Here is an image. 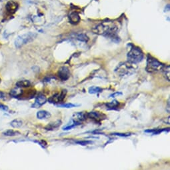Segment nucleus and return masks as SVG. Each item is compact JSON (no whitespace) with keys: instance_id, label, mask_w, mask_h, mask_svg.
Here are the masks:
<instances>
[{"instance_id":"1","label":"nucleus","mask_w":170,"mask_h":170,"mask_svg":"<svg viewBox=\"0 0 170 170\" xmlns=\"http://www.w3.org/2000/svg\"><path fill=\"white\" fill-rule=\"evenodd\" d=\"M118 29L119 26L117 23L114 22H106L95 26L92 29V31L95 34L113 38L115 36Z\"/></svg>"},{"instance_id":"2","label":"nucleus","mask_w":170,"mask_h":170,"mask_svg":"<svg viewBox=\"0 0 170 170\" xmlns=\"http://www.w3.org/2000/svg\"><path fill=\"white\" fill-rule=\"evenodd\" d=\"M144 58V55L142 49L136 46H133L127 55V61L133 64L141 62Z\"/></svg>"},{"instance_id":"3","label":"nucleus","mask_w":170,"mask_h":170,"mask_svg":"<svg viewBox=\"0 0 170 170\" xmlns=\"http://www.w3.org/2000/svg\"><path fill=\"white\" fill-rule=\"evenodd\" d=\"M37 34L34 32H28L19 35L15 40V46L17 48H20L21 47L28 44L36 38Z\"/></svg>"},{"instance_id":"4","label":"nucleus","mask_w":170,"mask_h":170,"mask_svg":"<svg viewBox=\"0 0 170 170\" xmlns=\"http://www.w3.org/2000/svg\"><path fill=\"white\" fill-rule=\"evenodd\" d=\"M164 65L161 63L154 57L149 54L147 58V64H146L145 70L149 73H155L157 72L162 70Z\"/></svg>"},{"instance_id":"5","label":"nucleus","mask_w":170,"mask_h":170,"mask_svg":"<svg viewBox=\"0 0 170 170\" xmlns=\"http://www.w3.org/2000/svg\"><path fill=\"white\" fill-rule=\"evenodd\" d=\"M133 65V64L130 63V62H124V63L120 64L115 69V72H117L119 75L124 76L127 74L132 73V71L135 70V67Z\"/></svg>"},{"instance_id":"6","label":"nucleus","mask_w":170,"mask_h":170,"mask_svg":"<svg viewBox=\"0 0 170 170\" xmlns=\"http://www.w3.org/2000/svg\"><path fill=\"white\" fill-rule=\"evenodd\" d=\"M67 94V90L66 89H63L60 94H56L52 97H51L48 100L49 102L51 103H59L60 101H62L64 99Z\"/></svg>"},{"instance_id":"7","label":"nucleus","mask_w":170,"mask_h":170,"mask_svg":"<svg viewBox=\"0 0 170 170\" xmlns=\"http://www.w3.org/2000/svg\"><path fill=\"white\" fill-rule=\"evenodd\" d=\"M58 76L61 81H66L70 77V71L69 68L65 66L60 67L58 71Z\"/></svg>"},{"instance_id":"8","label":"nucleus","mask_w":170,"mask_h":170,"mask_svg":"<svg viewBox=\"0 0 170 170\" xmlns=\"http://www.w3.org/2000/svg\"><path fill=\"white\" fill-rule=\"evenodd\" d=\"M86 117L91 119V120H94L95 122H100L106 118V115H103V113L97 112H92L86 113Z\"/></svg>"},{"instance_id":"9","label":"nucleus","mask_w":170,"mask_h":170,"mask_svg":"<svg viewBox=\"0 0 170 170\" xmlns=\"http://www.w3.org/2000/svg\"><path fill=\"white\" fill-rule=\"evenodd\" d=\"M17 9H18V4L14 1H9L5 5V11L10 15L16 13Z\"/></svg>"},{"instance_id":"10","label":"nucleus","mask_w":170,"mask_h":170,"mask_svg":"<svg viewBox=\"0 0 170 170\" xmlns=\"http://www.w3.org/2000/svg\"><path fill=\"white\" fill-rule=\"evenodd\" d=\"M47 101V98L43 95H40L38 97H37L36 99H35V103L33 104L31 106L32 107H34V108H39L41 106H42L44 105L45 103H46Z\"/></svg>"},{"instance_id":"11","label":"nucleus","mask_w":170,"mask_h":170,"mask_svg":"<svg viewBox=\"0 0 170 170\" xmlns=\"http://www.w3.org/2000/svg\"><path fill=\"white\" fill-rule=\"evenodd\" d=\"M69 19L70 22L72 24H77L81 20V18H80L79 15L78 14V13L76 12V11H73V12H71L69 15Z\"/></svg>"},{"instance_id":"12","label":"nucleus","mask_w":170,"mask_h":170,"mask_svg":"<svg viewBox=\"0 0 170 170\" xmlns=\"http://www.w3.org/2000/svg\"><path fill=\"white\" fill-rule=\"evenodd\" d=\"M23 93V91L20 88L17 87L16 88H14L13 89H11L10 92V95L11 96H12L13 97H21Z\"/></svg>"},{"instance_id":"13","label":"nucleus","mask_w":170,"mask_h":170,"mask_svg":"<svg viewBox=\"0 0 170 170\" xmlns=\"http://www.w3.org/2000/svg\"><path fill=\"white\" fill-rule=\"evenodd\" d=\"M51 116L49 112L46 111V110H40L37 113V118L39 120H43V119L49 118Z\"/></svg>"},{"instance_id":"14","label":"nucleus","mask_w":170,"mask_h":170,"mask_svg":"<svg viewBox=\"0 0 170 170\" xmlns=\"http://www.w3.org/2000/svg\"><path fill=\"white\" fill-rule=\"evenodd\" d=\"M74 118L72 120L77 121V122H82V121H84L86 119V114L83 113H76L73 115Z\"/></svg>"},{"instance_id":"15","label":"nucleus","mask_w":170,"mask_h":170,"mask_svg":"<svg viewBox=\"0 0 170 170\" xmlns=\"http://www.w3.org/2000/svg\"><path fill=\"white\" fill-rule=\"evenodd\" d=\"M16 87L20 88H29L31 85V82L29 80H20L16 83Z\"/></svg>"},{"instance_id":"16","label":"nucleus","mask_w":170,"mask_h":170,"mask_svg":"<svg viewBox=\"0 0 170 170\" xmlns=\"http://www.w3.org/2000/svg\"><path fill=\"white\" fill-rule=\"evenodd\" d=\"M61 124V121L60 120H58L55 122H53V123H51L47 125V126L45 127V129L47 130H52L53 129H55V128L59 127L60 126Z\"/></svg>"},{"instance_id":"17","label":"nucleus","mask_w":170,"mask_h":170,"mask_svg":"<svg viewBox=\"0 0 170 170\" xmlns=\"http://www.w3.org/2000/svg\"><path fill=\"white\" fill-rule=\"evenodd\" d=\"M169 128L168 129H166V128H164V129H153V130H145V133H151L153 135H157V134H159L160 133H162L163 132H169Z\"/></svg>"},{"instance_id":"18","label":"nucleus","mask_w":170,"mask_h":170,"mask_svg":"<svg viewBox=\"0 0 170 170\" xmlns=\"http://www.w3.org/2000/svg\"><path fill=\"white\" fill-rule=\"evenodd\" d=\"M163 73L164 74V76L166 77V79L169 82L170 80V66L169 65H164L163 67L162 68Z\"/></svg>"},{"instance_id":"19","label":"nucleus","mask_w":170,"mask_h":170,"mask_svg":"<svg viewBox=\"0 0 170 170\" xmlns=\"http://www.w3.org/2000/svg\"><path fill=\"white\" fill-rule=\"evenodd\" d=\"M103 91V89L100 87H97V86H91L89 88L88 91L89 94H95L98 93H101Z\"/></svg>"},{"instance_id":"20","label":"nucleus","mask_w":170,"mask_h":170,"mask_svg":"<svg viewBox=\"0 0 170 170\" xmlns=\"http://www.w3.org/2000/svg\"><path fill=\"white\" fill-rule=\"evenodd\" d=\"M10 125L11 127H13L14 128H18L20 127L23 125V121L22 120H19V119H17V120H14L10 123Z\"/></svg>"},{"instance_id":"21","label":"nucleus","mask_w":170,"mask_h":170,"mask_svg":"<svg viewBox=\"0 0 170 170\" xmlns=\"http://www.w3.org/2000/svg\"><path fill=\"white\" fill-rule=\"evenodd\" d=\"M4 136H15L17 135H19L20 133L17 131H14L13 130H8L5 131V132L3 133Z\"/></svg>"},{"instance_id":"22","label":"nucleus","mask_w":170,"mask_h":170,"mask_svg":"<svg viewBox=\"0 0 170 170\" xmlns=\"http://www.w3.org/2000/svg\"><path fill=\"white\" fill-rule=\"evenodd\" d=\"M106 106L108 107L109 109H115L119 106V101H118L117 100H113L111 102L106 103Z\"/></svg>"},{"instance_id":"23","label":"nucleus","mask_w":170,"mask_h":170,"mask_svg":"<svg viewBox=\"0 0 170 170\" xmlns=\"http://www.w3.org/2000/svg\"><path fill=\"white\" fill-rule=\"evenodd\" d=\"M76 37L77 40H78L81 41H84V42H87L89 40L88 37H87V35H85V34H77Z\"/></svg>"},{"instance_id":"24","label":"nucleus","mask_w":170,"mask_h":170,"mask_svg":"<svg viewBox=\"0 0 170 170\" xmlns=\"http://www.w3.org/2000/svg\"><path fill=\"white\" fill-rule=\"evenodd\" d=\"M79 106V105H76V104L73 103H64V104H59L58 106L59 107H65V108H72V107Z\"/></svg>"},{"instance_id":"25","label":"nucleus","mask_w":170,"mask_h":170,"mask_svg":"<svg viewBox=\"0 0 170 170\" xmlns=\"http://www.w3.org/2000/svg\"><path fill=\"white\" fill-rule=\"evenodd\" d=\"M76 144L82 145H88L90 144H92L91 141H89V140H82V141H77L76 142Z\"/></svg>"},{"instance_id":"26","label":"nucleus","mask_w":170,"mask_h":170,"mask_svg":"<svg viewBox=\"0 0 170 170\" xmlns=\"http://www.w3.org/2000/svg\"><path fill=\"white\" fill-rule=\"evenodd\" d=\"M112 135L114 136H121V137H127L130 136V134H126V133H113Z\"/></svg>"},{"instance_id":"27","label":"nucleus","mask_w":170,"mask_h":170,"mask_svg":"<svg viewBox=\"0 0 170 170\" xmlns=\"http://www.w3.org/2000/svg\"><path fill=\"white\" fill-rule=\"evenodd\" d=\"M122 95V93H121V92H115V93L110 95L109 97H117V96H118V95Z\"/></svg>"},{"instance_id":"28","label":"nucleus","mask_w":170,"mask_h":170,"mask_svg":"<svg viewBox=\"0 0 170 170\" xmlns=\"http://www.w3.org/2000/svg\"><path fill=\"white\" fill-rule=\"evenodd\" d=\"M0 109L2 110H4V111H7L8 107L5 105H3V104H0Z\"/></svg>"},{"instance_id":"29","label":"nucleus","mask_w":170,"mask_h":170,"mask_svg":"<svg viewBox=\"0 0 170 170\" xmlns=\"http://www.w3.org/2000/svg\"><path fill=\"white\" fill-rule=\"evenodd\" d=\"M5 97V94L3 92L0 91V99H4V98Z\"/></svg>"},{"instance_id":"30","label":"nucleus","mask_w":170,"mask_h":170,"mask_svg":"<svg viewBox=\"0 0 170 170\" xmlns=\"http://www.w3.org/2000/svg\"><path fill=\"white\" fill-rule=\"evenodd\" d=\"M167 108H168V109H167V111H168V113H169V100H168V107H167Z\"/></svg>"},{"instance_id":"31","label":"nucleus","mask_w":170,"mask_h":170,"mask_svg":"<svg viewBox=\"0 0 170 170\" xmlns=\"http://www.w3.org/2000/svg\"><path fill=\"white\" fill-rule=\"evenodd\" d=\"M4 1V0H0V1Z\"/></svg>"},{"instance_id":"32","label":"nucleus","mask_w":170,"mask_h":170,"mask_svg":"<svg viewBox=\"0 0 170 170\" xmlns=\"http://www.w3.org/2000/svg\"><path fill=\"white\" fill-rule=\"evenodd\" d=\"M1 82V78H0V82Z\"/></svg>"}]
</instances>
